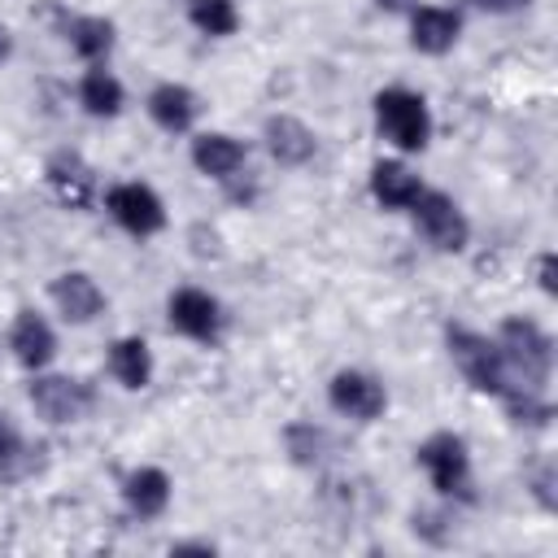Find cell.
<instances>
[{
    "mask_svg": "<svg viewBox=\"0 0 558 558\" xmlns=\"http://www.w3.org/2000/svg\"><path fill=\"white\" fill-rule=\"evenodd\" d=\"M410 218H414V231H418L436 253H462L466 240H471V222H466V214L458 209V201H453L449 192L423 187L418 201L410 205Z\"/></svg>",
    "mask_w": 558,
    "mask_h": 558,
    "instance_id": "5",
    "label": "cell"
},
{
    "mask_svg": "<svg viewBox=\"0 0 558 558\" xmlns=\"http://www.w3.org/2000/svg\"><path fill=\"white\" fill-rule=\"evenodd\" d=\"M48 296H52V305L61 310V318L74 323V327L100 318V310H105V292H100V283H96L87 270H65V275H57V279L48 283Z\"/></svg>",
    "mask_w": 558,
    "mask_h": 558,
    "instance_id": "13",
    "label": "cell"
},
{
    "mask_svg": "<svg viewBox=\"0 0 558 558\" xmlns=\"http://www.w3.org/2000/svg\"><path fill=\"white\" fill-rule=\"evenodd\" d=\"M13 57V31L0 22V61H9Z\"/></svg>",
    "mask_w": 558,
    "mask_h": 558,
    "instance_id": "31",
    "label": "cell"
},
{
    "mask_svg": "<svg viewBox=\"0 0 558 558\" xmlns=\"http://www.w3.org/2000/svg\"><path fill=\"white\" fill-rule=\"evenodd\" d=\"M144 109H148V118H153L166 135H183V131H192V122H196V113H201V100H196V92L183 87V83H157V87L148 92Z\"/></svg>",
    "mask_w": 558,
    "mask_h": 558,
    "instance_id": "16",
    "label": "cell"
},
{
    "mask_svg": "<svg viewBox=\"0 0 558 558\" xmlns=\"http://www.w3.org/2000/svg\"><path fill=\"white\" fill-rule=\"evenodd\" d=\"M375 126L401 153H423L432 144L427 100L418 92H410V87H384V92H375Z\"/></svg>",
    "mask_w": 558,
    "mask_h": 558,
    "instance_id": "3",
    "label": "cell"
},
{
    "mask_svg": "<svg viewBox=\"0 0 558 558\" xmlns=\"http://www.w3.org/2000/svg\"><path fill=\"white\" fill-rule=\"evenodd\" d=\"M9 349L26 371H44L57 357V331L48 327V318L39 310H17V318L9 327Z\"/></svg>",
    "mask_w": 558,
    "mask_h": 558,
    "instance_id": "14",
    "label": "cell"
},
{
    "mask_svg": "<svg viewBox=\"0 0 558 558\" xmlns=\"http://www.w3.org/2000/svg\"><path fill=\"white\" fill-rule=\"evenodd\" d=\"M418 192H423V183H418V174L405 161L384 157V161L371 166V196H375V205H384V209H410L418 201Z\"/></svg>",
    "mask_w": 558,
    "mask_h": 558,
    "instance_id": "18",
    "label": "cell"
},
{
    "mask_svg": "<svg viewBox=\"0 0 558 558\" xmlns=\"http://www.w3.org/2000/svg\"><path fill=\"white\" fill-rule=\"evenodd\" d=\"M497 401L506 405V418H510L514 427H549V418H554V405L545 401L541 388H523V384H514V388H506Z\"/></svg>",
    "mask_w": 558,
    "mask_h": 558,
    "instance_id": "23",
    "label": "cell"
},
{
    "mask_svg": "<svg viewBox=\"0 0 558 558\" xmlns=\"http://www.w3.org/2000/svg\"><path fill=\"white\" fill-rule=\"evenodd\" d=\"M497 353L510 371V384H523V388H545L549 371H554V340L541 323L532 318H506L497 327Z\"/></svg>",
    "mask_w": 558,
    "mask_h": 558,
    "instance_id": "1",
    "label": "cell"
},
{
    "mask_svg": "<svg viewBox=\"0 0 558 558\" xmlns=\"http://www.w3.org/2000/svg\"><path fill=\"white\" fill-rule=\"evenodd\" d=\"M536 283H541L545 296L558 292V257H554V253H541V257H536Z\"/></svg>",
    "mask_w": 558,
    "mask_h": 558,
    "instance_id": "27",
    "label": "cell"
},
{
    "mask_svg": "<svg viewBox=\"0 0 558 558\" xmlns=\"http://www.w3.org/2000/svg\"><path fill=\"white\" fill-rule=\"evenodd\" d=\"M187 22H192L201 35L227 39V35H235V26H240V9H235V0H187Z\"/></svg>",
    "mask_w": 558,
    "mask_h": 558,
    "instance_id": "24",
    "label": "cell"
},
{
    "mask_svg": "<svg viewBox=\"0 0 558 558\" xmlns=\"http://www.w3.org/2000/svg\"><path fill=\"white\" fill-rule=\"evenodd\" d=\"M44 183H48L52 201L65 205V209H87V205L96 201V174H92V166H87L78 153H70V148H61V153L48 157Z\"/></svg>",
    "mask_w": 558,
    "mask_h": 558,
    "instance_id": "10",
    "label": "cell"
},
{
    "mask_svg": "<svg viewBox=\"0 0 558 558\" xmlns=\"http://www.w3.org/2000/svg\"><path fill=\"white\" fill-rule=\"evenodd\" d=\"M218 545L214 541H179V545H170V554H214Z\"/></svg>",
    "mask_w": 558,
    "mask_h": 558,
    "instance_id": "29",
    "label": "cell"
},
{
    "mask_svg": "<svg viewBox=\"0 0 558 558\" xmlns=\"http://www.w3.org/2000/svg\"><path fill=\"white\" fill-rule=\"evenodd\" d=\"M475 9H484V13H514V9H523L527 0H471Z\"/></svg>",
    "mask_w": 558,
    "mask_h": 558,
    "instance_id": "28",
    "label": "cell"
},
{
    "mask_svg": "<svg viewBox=\"0 0 558 558\" xmlns=\"http://www.w3.org/2000/svg\"><path fill=\"white\" fill-rule=\"evenodd\" d=\"M122 501L135 519H161L170 506V475L161 466H135L122 475Z\"/></svg>",
    "mask_w": 558,
    "mask_h": 558,
    "instance_id": "17",
    "label": "cell"
},
{
    "mask_svg": "<svg viewBox=\"0 0 558 558\" xmlns=\"http://www.w3.org/2000/svg\"><path fill=\"white\" fill-rule=\"evenodd\" d=\"M418 466L427 471L432 488L440 497H453V501H466L475 506V484H471V453H466V440L458 432H432L418 449H414Z\"/></svg>",
    "mask_w": 558,
    "mask_h": 558,
    "instance_id": "4",
    "label": "cell"
},
{
    "mask_svg": "<svg viewBox=\"0 0 558 558\" xmlns=\"http://www.w3.org/2000/svg\"><path fill=\"white\" fill-rule=\"evenodd\" d=\"M405 17H410V48L423 57H445L462 35V13L445 4H414Z\"/></svg>",
    "mask_w": 558,
    "mask_h": 558,
    "instance_id": "11",
    "label": "cell"
},
{
    "mask_svg": "<svg viewBox=\"0 0 558 558\" xmlns=\"http://www.w3.org/2000/svg\"><path fill=\"white\" fill-rule=\"evenodd\" d=\"M418 0H375V9H384V13H410Z\"/></svg>",
    "mask_w": 558,
    "mask_h": 558,
    "instance_id": "30",
    "label": "cell"
},
{
    "mask_svg": "<svg viewBox=\"0 0 558 558\" xmlns=\"http://www.w3.org/2000/svg\"><path fill=\"white\" fill-rule=\"evenodd\" d=\"M327 405L344 418H357V423H375L384 410H388V392L375 375L366 371H336L327 379Z\"/></svg>",
    "mask_w": 558,
    "mask_h": 558,
    "instance_id": "9",
    "label": "cell"
},
{
    "mask_svg": "<svg viewBox=\"0 0 558 558\" xmlns=\"http://www.w3.org/2000/svg\"><path fill=\"white\" fill-rule=\"evenodd\" d=\"M22 471H26V440L13 427V418L0 410V475L4 480H17Z\"/></svg>",
    "mask_w": 558,
    "mask_h": 558,
    "instance_id": "25",
    "label": "cell"
},
{
    "mask_svg": "<svg viewBox=\"0 0 558 558\" xmlns=\"http://www.w3.org/2000/svg\"><path fill=\"white\" fill-rule=\"evenodd\" d=\"M166 323H170V331H179L196 344H218L227 314H222L218 296H209L205 288H174L166 301Z\"/></svg>",
    "mask_w": 558,
    "mask_h": 558,
    "instance_id": "6",
    "label": "cell"
},
{
    "mask_svg": "<svg viewBox=\"0 0 558 558\" xmlns=\"http://www.w3.org/2000/svg\"><path fill=\"white\" fill-rule=\"evenodd\" d=\"M109 375L122 384V388H148L153 379V349L144 344V336H118L109 344Z\"/></svg>",
    "mask_w": 558,
    "mask_h": 558,
    "instance_id": "19",
    "label": "cell"
},
{
    "mask_svg": "<svg viewBox=\"0 0 558 558\" xmlns=\"http://www.w3.org/2000/svg\"><path fill=\"white\" fill-rule=\"evenodd\" d=\"M26 397H31L35 414L48 418V423H78V418L92 410V401H96L87 379H74V375H44V371L31 375Z\"/></svg>",
    "mask_w": 558,
    "mask_h": 558,
    "instance_id": "7",
    "label": "cell"
},
{
    "mask_svg": "<svg viewBox=\"0 0 558 558\" xmlns=\"http://www.w3.org/2000/svg\"><path fill=\"white\" fill-rule=\"evenodd\" d=\"M262 140H266V153L279 166H288V170L310 166L314 153H318V135L301 118H292V113H270L266 126H262Z\"/></svg>",
    "mask_w": 558,
    "mask_h": 558,
    "instance_id": "12",
    "label": "cell"
},
{
    "mask_svg": "<svg viewBox=\"0 0 558 558\" xmlns=\"http://www.w3.org/2000/svg\"><path fill=\"white\" fill-rule=\"evenodd\" d=\"M78 105H83V113H92V118H118L122 105H126V92H122V83H118L105 65H92V70L78 78Z\"/></svg>",
    "mask_w": 558,
    "mask_h": 558,
    "instance_id": "20",
    "label": "cell"
},
{
    "mask_svg": "<svg viewBox=\"0 0 558 558\" xmlns=\"http://www.w3.org/2000/svg\"><path fill=\"white\" fill-rule=\"evenodd\" d=\"M283 449H288L292 466H318L327 458V449H331V436L314 418H296V423L283 427Z\"/></svg>",
    "mask_w": 558,
    "mask_h": 558,
    "instance_id": "22",
    "label": "cell"
},
{
    "mask_svg": "<svg viewBox=\"0 0 558 558\" xmlns=\"http://www.w3.org/2000/svg\"><path fill=\"white\" fill-rule=\"evenodd\" d=\"M445 344H449L453 366L462 371V379H466L475 392L501 397L506 388H514V384H510V371H506V362H501V353H497V340H488L484 331H471V327H462V323H449V327H445Z\"/></svg>",
    "mask_w": 558,
    "mask_h": 558,
    "instance_id": "2",
    "label": "cell"
},
{
    "mask_svg": "<svg viewBox=\"0 0 558 558\" xmlns=\"http://www.w3.org/2000/svg\"><path fill=\"white\" fill-rule=\"evenodd\" d=\"M65 39L74 48V57H83L87 65H100L113 48V22L109 17H96V13H83V17H70L65 22Z\"/></svg>",
    "mask_w": 558,
    "mask_h": 558,
    "instance_id": "21",
    "label": "cell"
},
{
    "mask_svg": "<svg viewBox=\"0 0 558 558\" xmlns=\"http://www.w3.org/2000/svg\"><path fill=\"white\" fill-rule=\"evenodd\" d=\"M532 497L541 501V510L558 506V497H554V462H541V471L532 475Z\"/></svg>",
    "mask_w": 558,
    "mask_h": 558,
    "instance_id": "26",
    "label": "cell"
},
{
    "mask_svg": "<svg viewBox=\"0 0 558 558\" xmlns=\"http://www.w3.org/2000/svg\"><path fill=\"white\" fill-rule=\"evenodd\" d=\"M105 209L122 231H131L140 240H148L166 227V205L148 183H113L105 192Z\"/></svg>",
    "mask_w": 558,
    "mask_h": 558,
    "instance_id": "8",
    "label": "cell"
},
{
    "mask_svg": "<svg viewBox=\"0 0 558 558\" xmlns=\"http://www.w3.org/2000/svg\"><path fill=\"white\" fill-rule=\"evenodd\" d=\"M244 161H248V148L235 140V135H227V131H201L196 140H192V166L205 174V179H231V174H240L244 170Z\"/></svg>",
    "mask_w": 558,
    "mask_h": 558,
    "instance_id": "15",
    "label": "cell"
}]
</instances>
